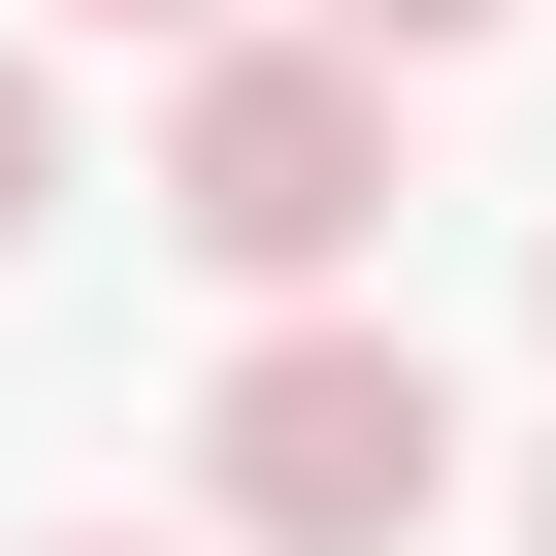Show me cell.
Returning a JSON list of instances; mask_svg holds the SVG:
<instances>
[{
    "mask_svg": "<svg viewBox=\"0 0 556 556\" xmlns=\"http://www.w3.org/2000/svg\"><path fill=\"white\" fill-rule=\"evenodd\" d=\"M523 556H556V458H523Z\"/></svg>",
    "mask_w": 556,
    "mask_h": 556,
    "instance_id": "cell-6",
    "label": "cell"
},
{
    "mask_svg": "<svg viewBox=\"0 0 556 556\" xmlns=\"http://www.w3.org/2000/svg\"><path fill=\"white\" fill-rule=\"evenodd\" d=\"M295 34H361V66H458V34H491V0H295Z\"/></svg>",
    "mask_w": 556,
    "mask_h": 556,
    "instance_id": "cell-4",
    "label": "cell"
},
{
    "mask_svg": "<svg viewBox=\"0 0 556 556\" xmlns=\"http://www.w3.org/2000/svg\"><path fill=\"white\" fill-rule=\"evenodd\" d=\"M34 34H164V66H197V34H229V0H34Z\"/></svg>",
    "mask_w": 556,
    "mask_h": 556,
    "instance_id": "cell-5",
    "label": "cell"
},
{
    "mask_svg": "<svg viewBox=\"0 0 556 556\" xmlns=\"http://www.w3.org/2000/svg\"><path fill=\"white\" fill-rule=\"evenodd\" d=\"M197 491H229V556H426V491H458V361L361 328V295H262L229 393H197Z\"/></svg>",
    "mask_w": 556,
    "mask_h": 556,
    "instance_id": "cell-1",
    "label": "cell"
},
{
    "mask_svg": "<svg viewBox=\"0 0 556 556\" xmlns=\"http://www.w3.org/2000/svg\"><path fill=\"white\" fill-rule=\"evenodd\" d=\"M164 229L229 262V295H328V262L393 229V66L361 34H197L164 66Z\"/></svg>",
    "mask_w": 556,
    "mask_h": 556,
    "instance_id": "cell-2",
    "label": "cell"
},
{
    "mask_svg": "<svg viewBox=\"0 0 556 556\" xmlns=\"http://www.w3.org/2000/svg\"><path fill=\"white\" fill-rule=\"evenodd\" d=\"M66 556H131V523H66Z\"/></svg>",
    "mask_w": 556,
    "mask_h": 556,
    "instance_id": "cell-7",
    "label": "cell"
},
{
    "mask_svg": "<svg viewBox=\"0 0 556 556\" xmlns=\"http://www.w3.org/2000/svg\"><path fill=\"white\" fill-rule=\"evenodd\" d=\"M34 197H66V99H34V66H0V262H34Z\"/></svg>",
    "mask_w": 556,
    "mask_h": 556,
    "instance_id": "cell-3",
    "label": "cell"
}]
</instances>
